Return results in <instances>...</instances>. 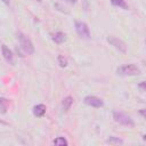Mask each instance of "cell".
Here are the masks:
<instances>
[{"instance_id":"5bb4252c","label":"cell","mask_w":146,"mask_h":146,"mask_svg":"<svg viewBox=\"0 0 146 146\" xmlns=\"http://www.w3.org/2000/svg\"><path fill=\"white\" fill-rule=\"evenodd\" d=\"M106 143L110 144V145H119V144H123V140L119 137H115V136H110L107 139H106Z\"/></svg>"},{"instance_id":"8992f818","label":"cell","mask_w":146,"mask_h":146,"mask_svg":"<svg viewBox=\"0 0 146 146\" xmlns=\"http://www.w3.org/2000/svg\"><path fill=\"white\" fill-rule=\"evenodd\" d=\"M83 103H84L86 105H88V106H90V107H95V108H100V107H103V105H104V102H103L100 98H98V97H96V96H91V95L86 96V97L83 98Z\"/></svg>"},{"instance_id":"277c9868","label":"cell","mask_w":146,"mask_h":146,"mask_svg":"<svg viewBox=\"0 0 146 146\" xmlns=\"http://www.w3.org/2000/svg\"><path fill=\"white\" fill-rule=\"evenodd\" d=\"M74 27H75V32L76 34L81 38V39H90L91 34H90V30L89 26L87 25V23L82 22V21H75L74 22Z\"/></svg>"},{"instance_id":"ffe728a7","label":"cell","mask_w":146,"mask_h":146,"mask_svg":"<svg viewBox=\"0 0 146 146\" xmlns=\"http://www.w3.org/2000/svg\"><path fill=\"white\" fill-rule=\"evenodd\" d=\"M36 1H38V2H41V1H42V0H36Z\"/></svg>"},{"instance_id":"9c48e42d","label":"cell","mask_w":146,"mask_h":146,"mask_svg":"<svg viewBox=\"0 0 146 146\" xmlns=\"http://www.w3.org/2000/svg\"><path fill=\"white\" fill-rule=\"evenodd\" d=\"M51 40H52L55 43L60 44V43H63V42L66 41V34H65L64 32H62V31H58V32L51 34Z\"/></svg>"},{"instance_id":"7a4b0ae2","label":"cell","mask_w":146,"mask_h":146,"mask_svg":"<svg viewBox=\"0 0 146 146\" xmlns=\"http://www.w3.org/2000/svg\"><path fill=\"white\" fill-rule=\"evenodd\" d=\"M141 73L140 68L135 64L121 65L116 68V74L120 76H136Z\"/></svg>"},{"instance_id":"8fae6325","label":"cell","mask_w":146,"mask_h":146,"mask_svg":"<svg viewBox=\"0 0 146 146\" xmlns=\"http://www.w3.org/2000/svg\"><path fill=\"white\" fill-rule=\"evenodd\" d=\"M111 3H112V6L122 8V9H124V10H128V9H129V6H128V3L125 2V0H111Z\"/></svg>"},{"instance_id":"2e32d148","label":"cell","mask_w":146,"mask_h":146,"mask_svg":"<svg viewBox=\"0 0 146 146\" xmlns=\"http://www.w3.org/2000/svg\"><path fill=\"white\" fill-rule=\"evenodd\" d=\"M145 84H146V82H144V81H141V82L138 84V88L140 89V91H145Z\"/></svg>"},{"instance_id":"e0dca14e","label":"cell","mask_w":146,"mask_h":146,"mask_svg":"<svg viewBox=\"0 0 146 146\" xmlns=\"http://www.w3.org/2000/svg\"><path fill=\"white\" fill-rule=\"evenodd\" d=\"M64 1H66V2H67V3H70V5H75L78 0H64Z\"/></svg>"},{"instance_id":"6da1fadb","label":"cell","mask_w":146,"mask_h":146,"mask_svg":"<svg viewBox=\"0 0 146 146\" xmlns=\"http://www.w3.org/2000/svg\"><path fill=\"white\" fill-rule=\"evenodd\" d=\"M16 38H17V40H18V43H19V46H21V49H22L25 54L32 55V54L34 52L33 42L31 41V39H30L26 34H24L23 32L18 31V32H16Z\"/></svg>"},{"instance_id":"7c38bea8","label":"cell","mask_w":146,"mask_h":146,"mask_svg":"<svg viewBox=\"0 0 146 146\" xmlns=\"http://www.w3.org/2000/svg\"><path fill=\"white\" fill-rule=\"evenodd\" d=\"M9 100L5 97H0V113H6L8 110Z\"/></svg>"},{"instance_id":"d6986e66","label":"cell","mask_w":146,"mask_h":146,"mask_svg":"<svg viewBox=\"0 0 146 146\" xmlns=\"http://www.w3.org/2000/svg\"><path fill=\"white\" fill-rule=\"evenodd\" d=\"M2 2H5L7 6H9V5H10V1H9V0H2Z\"/></svg>"},{"instance_id":"9a60e30c","label":"cell","mask_w":146,"mask_h":146,"mask_svg":"<svg viewBox=\"0 0 146 146\" xmlns=\"http://www.w3.org/2000/svg\"><path fill=\"white\" fill-rule=\"evenodd\" d=\"M57 62H58V64H59L60 67H66L67 66V58L65 56H63V55H58Z\"/></svg>"},{"instance_id":"3957f363","label":"cell","mask_w":146,"mask_h":146,"mask_svg":"<svg viewBox=\"0 0 146 146\" xmlns=\"http://www.w3.org/2000/svg\"><path fill=\"white\" fill-rule=\"evenodd\" d=\"M113 119L115 122H117L119 124H122L124 127L128 128H133L135 127V122L131 119V116H129L128 114L120 112V111H114L113 112Z\"/></svg>"},{"instance_id":"4fadbf2b","label":"cell","mask_w":146,"mask_h":146,"mask_svg":"<svg viewBox=\"0 0 146 146\" xmlns=\"http://www.w3.org/2000/svg\"><path fill=\"white\" fill-rule=\"evenodd\" d=\"M52 145H56V146H66L68 145V141L65 137H57L52 140Z\"/></svg>"},{"instance_id":"52a82bcc","label":"cell","mask_w":146,"mask_h":146,"mask_svg":"<svg viewBox=\"0 0 146 146\" xmlns=\"http://www.w3.org/2000/svg\"><path fill=\"white\" fill-rule=\"evenodd\" d=\"M1 52H2V56L5 58V60L10 64V65H14L15 64V58H14V54L13 51L6 46V44H1Z\"/></svg>"},{"instance_id":"ac0fdd59","label":"cell","mask_w":146,"mask_h":146,"mask_svg":"<svg viewBox=\"0 0 146 146\" xmlns=\"http://www.w3.org/2000/svg\"><path fill=\"white\" fill-rule=\"evenodd\" d=\"M139 113L141 114V116H143V117H145V116H146V115H145V108H141V110L139 111Z\"/></svg>"},{"instance_id":"30bf717a","label":"cell","mask_w":146,"mask_h":146,"mask_svg":"<svg viewBox=\"0 0 146 146\" xmlns=\"http://www.w3.org/2000/svg\"><path fill=\"white\" fill-rule=\"evenodd\" d=\"M73 97H71V96H66L63 100H62V110L64 111V112H67L70 108H71V106L73 105Z\"/></svg>"},{"instance_id":"5b68a950","label":"cell","mask_w":146,"mask_h":146,"mask_svg":"<svg viewBox=\"0 0 146 146\" xmlns=\"http://www.w3.org/2000/svg\"><path fill=\"white\" fill-rule=\"evenodd\" d=\"M106 41H107L111 46H113L117 51H120V52H122V54L127 52V44H125V42L122 41L121 39L115 38V36H113V35H108V36L106 38Z\"/></svg>"},{"instance_id":"ba28073f","label":"cell","mask_w":146,"mask_h":146,"mask_svg":"<svg viewBox=\"0 0 146 146\" xmlns=\"http://www.w3.org/2000/svg\"><path fill=\"white\" fill-rule=\"evenodd\" d=\"M46 111H47V107H46L44 104H36V105H34L33 108H32V113H33V115L36 116V117L43 116V115L46 114Z\"/></svg>"}]
</instances>
